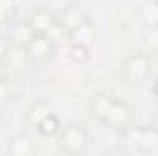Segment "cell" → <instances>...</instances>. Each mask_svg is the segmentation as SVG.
Masks as SVG:
<instances>
[{"mask_svg":"<svg viewBox=\"0 0 158 156\" xmlns=\"http://www.w3.org/2000/svg\"><path fill=\"white\" fill-rule=\"evenodd\" d=\"M90 114L105 127H110L116 130H121V129L132 125V109L125 101L114 99L101 92L92 96Z\"/></svg>","mask_w":158,"mask_h":156,"instance_id":"cell-1","label":"cell"},{"mask_svg":"<svg viewBox=\"0 0 158 156\" xmlns=\"http://www.w3.org/2000/svg\"><path fill=\"white\" fill-rule=\"evenodd\" d=\"M90 143V136L88 130L81 125V123H70L64 129H61V132L57 134V145L63 153L68 154H77L83 153Z\"/></svg>","mask_w":158,"mask_h":156,"instance_id":"cell-2","label":"cell"},{"mask_svg":"<svg viewBox=\"0 0 158 156\" xmlns=\"http://www.w3.org/2000/svg\"><path fill=\"white\" fill-rule=\"evenodd\" d=\"M151 68H153L151 59L145 53H132L121 64L123 77L127 79L131 84H142L151 76Z\"/></svg>","mask_w":158,"mask_h":156,"instance_id":"cell-3","label":"cell"},{"mask_svg":"<svg viewBox=\"0 0 158 156\" xmlns=\"http://www.w3.org/2000/svg\"><path fill=\"white\" fill-rule=\"evenodd\" d=\"M26 48H28L31 63H39V64L48 63L55 53V44L42 33H35V37L30 40V44Z\"/></svg>","mask_w":158,"mask_h":156,"instance_id":"cell-4","label":"cell"},{"mask_svg":"<svg viewBox=\"0 0 158 156\" xmlns=\"http://www.w3.org/2000/svg\"><path fill=\"white\" fill-rule=\"evenodd\" d=\"M59 20L63 22V26L66 28V31H72L74 28H77L83 22L88 20V7H86V4L81 2V0L70 2V4L63 9Z\"/></svg>","mask_w":158,"mask_h":156,"instance_id":"cell-5","label":"cell"},{"mask_svg":"<svg viewBox=\"0 0 158 156\" xmlns=\"http://www.w3.org/2000/svg\"><path fill=\"white\" fill-rule=\"evenodd\" d=\"M2 61L6 63V66L9 70H15V72H24L28 68V64L31 63L28 48L20 46V44H11V42L7 46L6 53L2 55Z\"/></svg>","mask_w":158,"mask_h":156,"instance_id":"cell-6","label":"cell"},{"mask_svg":"<svg viewBox=\"0 0 158 156\" xmlns=\"http://www.w3.org/2000/svg\"><path fill=\"white\" fill-rule=\"evenodd\" d=\"M99 37L98 33V26L88 18L86 22H83L81 26L74 28L72 31H68V40L70 42H77V44H85V46H92Z\"/></svg>","mask_w":158,"mask_h":156,"instance_id":"cell-7","label":"cell"},{"mask_svg":"<svg viewBox=\"0 0 158 156\" xmlns=\"http://www.w3.org/2000/svg\"><path fill=\"white\" fill-rule=\"evenodd\" d=\"M37 153L35 143L26 134H17L7 143V154L11 156H33Z\"/></svg>","mask_w":158,"mask_h":156,"instance_id":"cell-8","label":"cell"},{"mask_svg":"<svg viewBox=\"0 0 158 156\" xmlns=\"http://www.w3.org/2000/svg\"><path fill=\"white\" fill-rule=\"evenodd\" d=\"M53 22H55L53 13H52L50 9H44V7L31 11L30 17H28V24L31 26V30H33L35 33H46V30H48Z\"/></svg>","mask_w":158,"mask_h":156,"instance_id":"cell-9","label":"cell"},{"mask_svg":"<svg viewBox=\"0 0 158 156\" xmlns=\"http://www.w3.org/2000/svg\"><path fill=\"white\" fill-rule=\"evenodd\" d=\"M140 153H156L158 151V129L155 125L142 127L140 130V142H138Z\"/></svg>","mask_w":158,"mask_h":156,"instance_id":"cell-10","label":"cell"},{"mask_svg":"<svg viewBox=\"0 0 158 156\" xmlns=\"http://www.w3.org/2000/svg\"><path fill=\"white\" fill-rule=\"evenodd\" d=\"M35 37V31L31 30V26L28 24V20L24 22H17L11 26L9 31V42L11 44H20V46H28L30 40Z\"/></svg>","mask_w":158,"mask_h":156,"instance_id":"cell-11","label":"cell"},{"mask_svg":"<svg viewBox=\"0 0 158 156\" xmlns=\"http://www.w3.org/2000/svg\"><path fill=\"white\" fill-rule=\"evenodd\" d=\"M52 112H53V109H52L46 101H37L35 105H31V107L28 109V112H26V123H28L30 127H35V129H37V125H39L46 116H50Z\"/></svg>","mask_w":158,"mask_h":156,"instance_id":"cell-12","label":"cell"},{"mask_svg":"<svg viewBox=\"0 0 158 156\" xmlns=\"http://www.w3.org/2000/svg\"><path fill=\"white\" fill-rule=\"evenodd\" d=\"M61 129H63V125H61L59 117L55 116L53 112H52L50 116H46L39 125H37V132H39L40 136H44V138H53V136H57V134L61 132Z\"/></svg>","mask_w":158,"mask_h":156,"instance_id":"cell-13","label":"cell"},{"mask_svg":"<svg viewBox=\"0 0 158 156\" xmlns=\"http://www.w3.org/2000/svg\"><path fill=\"white\" fill-rule=\"evenodd\" d=\"M68 59H70L74 64H85V63L90 59V46L77 44V42H70Z\"/></svg>","mask_w":158,"mask_h":156,"instance_id":"cell-14","label":"cell"},{"mask_svg":"<svg viewBox=\"0 0 158 156\" xmlns=\"http://www.w3.org/2000/svg\"><path fill=\"white\" fill-rule=\"evenodd\" d=\"M140 130H142V127H132V125L121 129V140H123L125 147H129V149H136V151H138Z\"/></svg>","mask_w":158,"mask_h":156,"instance_id":"cell-15","label":"cell"},{"mask_svg":"<svg viewBox=\"0 0 158 156\" xmlns=\"http://www.w3.org/2000/svg\"><path fill=\"white\" fill-rule=\"evenodd\" d=\"M42 35H46L53 44L61 42L63 39H68V31H66V28L63 26V22H61L59 18H55V22H53V24L46 30V33H42Z\"/></svg>","mask_w":158,"mask_h":156,"instance_id":"cell-16","label":"cell"},{"mask_svg":"<svg viewBox=\"0 0 158 156\" xmlns=\"http://www.w3.org/2000/svg\"><path fill=\"white\" fill-rule=\"evenodd\" d=\"M140 17H142V20H143L145 24L156 26V22H158V4L156 2H149V4H145V6H142Z\"/></svg>","mask_w":158,"mask_h":156,"instance_id":"cell-17","label":"cell"},{"mask_svg":"<svg viewBox=\"0 0 158 156\" xmlns=\"http://www.w3.org/2000/svg\"><path fill=\"white\" fill-rule=\"evenodd\" d=\"M17 9V0H0V26L7 24Z\"/></svg>","mask_w":158,"mask_h":156,"instance_id":"cell-18","label":"cell"},{"mask_svg":"<svg viewBox=\"0 0 158 156\" xmlns=\"http://www.w3.org/2000/svg\"><path fill=\"white\" fill-rule=\"evenodd\" d=\"M11 97V90H9V84H7V79L6 81H0V107L4 103H7Z\"/></svg>","mask_w":158,"mask_h":156,"instance_id":"cell-19","label":"cell"},{"mask_svg":"<svg viewBox=\"0 0 158 156\" xmlns=\"http://www.w3.org/2000/svg\"><path fill=\"white\" fill-rule=\"evenodd\" d=\"M7 72H9V68H7L6 63L0 59V81H6V79H7Z\"/></svg>","mask_w":158,"mask_h":156,"instance_id":"cell-20","label":"cell"},{"mask_svg":"<svg viewBox=\"0 0 158 156\" xmlns=\"http://www.w3.org/2000/svg\"><path fill=\"white\" fill-rule=\"evenodd\" d=\"M7 46H9V42H7V39H4V37L0 35V59H2V55L6 53V50H7Z\"/></svg>","mask_w":158,"mask_h":156,"instance_id":"cell-21","label":"cell"},{"mask_svg":"<svg viewBox=\"0 0 158 156\" xmlns=\"http://www.w3.org/2000/svg\"><path fill=\"white\" fill-rule=\"evenodd\" d=\"M151 92L155 94V97H158V77L153 81V86H151Z\"/></svg>","mask_w":158,"mask_h":156,"instance_id":"cell-22","label":"cell"},{"mask_svg":"<svg viewBox=\"0 0 158 156\" xmlns=\"http://www.w3.org/2000/svg\"><path fill=\"white\" fill-rule=\"evenodd\" d=\"M4 123H6V119H4V114L0 112V132H2V129H4Z\"/></svg>","mask_w":158,"mask_h":156,"instance_id":"cell-23","label":"cell"},{"mask_svg":"<svg viewBox=\"0 0 158 156\" xmlns=\"http://www.w3.org/2000/svg\"><path fill=\"white\" fill-rule=\"evenodd\" d=\"M153 125L158 129V110H156V114H155V117H153Z\"/></svg>","mask_w":158,"mask_h":156,"instance_id":"cell-24","label":"cell"},{"mask_svg":"<svg viewBox=\"0 0 158 156\" xmlns=\"http://www.w3.org/2000/svg\"><path fill=\"white\" fill-rule=\"evenodd\" d=\"M155 28H156V31H158V22H156V26H155Z\"/></svg>","mask_w":158,"mask_h":156,"instance_id":"cell-25","label":"cell"},{"mask_svg":"<svg viewBox=\"0 0 158 156\" xmlns=\"http://www.w3.org/2000/svg\"><path fill=\"white\" fill-rule=\"evenodd\" d=\"M155 2H156V4H158V0H155Z\"/></svg>","mask_w":158,"mask_h":156,"instance_id":"cell-26","label":"cell"}]
</instances>
